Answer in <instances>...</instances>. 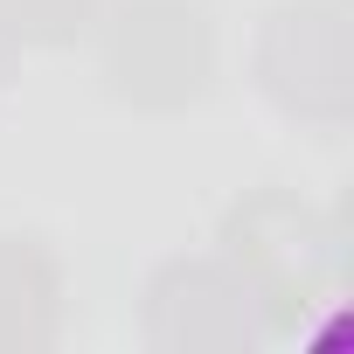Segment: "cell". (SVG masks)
Instances as JSON below:
<instances>
[{
	"instance_id": "obj_2",
	"label": "cell",
	"mask_w": 354,
	"mask_h": 354,
	"mask_svg": "<svg viewBox=\"0 0 354 354\" xmlns=\"http://www.w3.org/2000/svg\"><path fill=\"white\" fill-rule=\"evenodd\" d=\"M104 84L132 111H188L216 77V28L202 0H125L97 21Z\"/></svg>"
},
{
	"instance_id": "obj_3",
	"label": "cell",
	"mask_w": 354,
	"mask_h": 354,
	"mask_svg": "<svg viewBox=\"0 0 354 354\" xmlns=\"http://www.w3.org/2000/svg\"><path fill=\"white\" fill-rule=\"evenodd\" d=\"M257 84L285 118L347 125L354 111V35L340 0H285L257 35Z\"/></svg>"
},
{
	"instance_id": "obj_7",
	"label": "cell",
	"mask_w": 354,
	"mask_h": 354,
	"mask_svg": "<svg viewBox=\"0 0 354 354\" xmlns=\"http://www.w3.org/2000/svg\"><path fill=\"white\" fill-rule=\"evenodd\" d=\"M15 63H21V42H15V28L0 21V91L15 84Z\"/></svg>"
},
{
	"instance_id": "obj_4",
	"label": "cell",
	"mask_w": 354,
	"mask_h": 354,
	"mask_svg": "<svg viewBox=\"0 0 354 354\" xmlns=\"http://www.w3.org/2000/svg\"><path fill=\"white\" fill-rule=\"evenodd\" d=\"M271 340V319L230 257H181L146 285V347L153 354H250Z\"/></svg>"
},
{
	"instance_id": "obj_5",
	"label": "cell",
	"mask_w": 354,
	"mask_h": 354,
	"mask_svg": "<svg viewBox=\"0 0 354 354\" xmlns=\"http://www.w3.org/2000/svg\"><path fill=\"white\" fill-rule=\"evenodd\" d=\"M63 326V271L35 236H0V354H42Z\"/></svg>"
},
{
	"instance_id": "obj_6",
	"label": "cell",
	"mask_w": 354,
	"mask_h": 354,
	"mask_svg": "<svg viewBox=\"0 0 354 354\" xmlns=\"http://www.w3.org/2000/svg\"><path fill=\"white\" fill-rule=\"evenodd\" d=\"M104 8L111 0H0V21L21 49H70L104 21Z\"/></svg>"
},
{
	"instance_id": "obj_1",
	"label": "cell",
	"mask_w": 354,
	"mask_h": 354,
	"mask_svg": "<svg viewBox=\"0 0 354 354\" xmlns=\"http://www.w3.org/2000/svg\"><path fill=\"white\" fill-rule=\"evenodd\" d=\"M223 257L257 292L271 333H299L340 285V223L285 188H257L223 216Z\"/></svg>"
}]
</instances>
